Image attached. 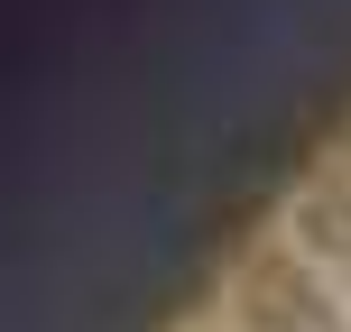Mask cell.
<instances>
[{
    "instance_id": "obj_2",
    "label": "cell",
    "mask_w": 351,
    "mask_h": 332,
    "mask_svg": "<svg viewBox=\"0 0 351 332\" xmlns=\"http://www.w3.org/2000/svg\"><path fill=\"white\" fill-rule=\"evenodd\" d=\"M296 240L315 249V259H351V194L342 185H315L296 203Z\"/></svg>"
},
{
    "instance_id": "obj_1",
    "label": "cell",
    "mask_w": 351,
    "mask_h": 332,
    "mask_svg": "<svg viewBox=\"0 0 351 332\" xmlns=\"http://www.w3.org/2000/svg\"><path fill=\"white\" fill-rule=\"evenodd\" d=\"M315 305L324 296L305 286V268L287 259V249H250L241 277H231V314H241V332H296Z\"/></svg>"
}]
</instances>
